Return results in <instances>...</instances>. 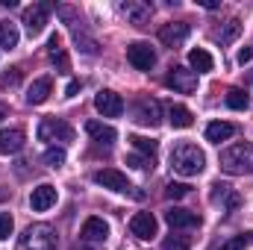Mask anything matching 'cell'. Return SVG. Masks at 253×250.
Masks as SVG:
<instances>
[{
    "label": "cell",
    "mask_w": 253,
    "mask_h": 250,
    "mask_svg": "<svg viewBox=\"0 0 253 250\" xmlns=\"http://www.w3.org/2000/svg\"><path fill=\"white\" fill-rule=\"evenodd\" d=\"M47 56H50L53 65H59V71H68V56H65L62 36H59V33H53V36L47 39Z\"/></svg>",
    "instance_id": "obj_22"
},
{
    "label": "cell",
    "mask_w": 253,
    "mask_h": 250,
    "mask_svg": "<svg viewBox=\"0 0 253 250\" xmlns=\"http://www.w3.org/2000/svg\"><path fill=\"white\" fill-rule=\"evenodd\" d=\"M132 118L144 126H156L162 121V106H159V100H153V97H138L135 106H132Z\"/></svg>",
    "instance_id": "obj_6"
},
{
    "label": "cell",
    "mask_w": 253,
    "mask_h": 250,
    "mask_svg": "<svg viewBox=\"0 0 253 250\" xmlns=\"http://www.w3.org/2000/svg\"><path fill=\"white\" fill-rule=\"evenodd\" d=\"M239 33H242V24H239V21H230L224 30H215V33H212V39H215V42H221V44H227V42H233Z\"/></svg>",
    "instance_id": "obj_28"
},
{
    "label": "cell",
    "mask_w": 253,
    "mask_h": 250,
    "mask_svg": "<svg viewBox=\"0 0 253 250\" xmlns=\"http://www.w3.org/2000/svg\"><path fill=\"white\" fill-rule=\"evenodd\" d=\"M248 83H251V85H253V71H251V74H248Z\"/></svg>",
    "instance_id": "obj_39"
},
{
    "label": "cell",
    "mask_w": 253,
    "mask_h": 250,
    "mask_svg": "<svg viewBox=\"0 0 253 250\" xmlns=\"http://www.w3.org/2000/svg\"><path fill=\"white\" fill-rule=\"evenodd\" d=\"M191 27L186 21H177V24H165L162 30H159V42L165 44V47H180L186 39H189Z\"/></svg>",
    "instance_id": "obj_13"
},
{
    "label": "cell",
    "mask_w": 253,
    "mask_h": 250,
    "mask_svg": "<svg viewBox=\"0 0 253 250\" xmlns=\"http://www.w3.org/2000/svg\"><path fill=\"white\" fill-rule=\"evenodd\" d=\"M233 135H236V126L227 124V121H212L206 126V141H212V144H221V141H227Z\"/></svg>",
    "instance_id": "obj_21"
},
{
    "label": "cell",
    "mask_w": 253,
    "mask_h": 250,
    "mask_svg": "<svg viewBox=\"0 0 253 250\" xmlns=\"http://www.w3.org/2000/svg\"><path fill=\"white\" fill-rule=\"evenodd\" d=\"M24 147V132L21 129H0V156H12Z\"/></svg>",
    "instance_id": "obj_19"
},
{
    "label": "cell",
    "mask_w": 253,
    "mask_h": 250,
    "mask_svg": "<svg viewBox=\"0 0 253 250\" xmlns=\"http://www.w3.org/2000/svg\"><path fill=\"white\" fill-rule=\"evenodd\" d=\"M39 138L47 141L50 147H62L68 141H74V129H71V124H65L62 118H44L39 124Z\"/></svg>",
    "instance_id": "obj_4"
},
{
    "label": "cell",
    "mask_w": 253,
    "mask_h": 250,
    "mask_svg": "<svg viewBox=\"0 0 253 250\" xmlns=\"http://www.w3.org/2000/svg\"><path fill=\"white\" fill-rule=\"evenodd\" d=\"M165 83H168L174 91H180V94H191V91H197V74L189 71V68H180V65L168 71Z\"/></svg>",
    "instance_id": "obj_9"
},
{
    "label": "cell",
    "mask_w": 253,
    "mask_h": 250,
    "mask_svg": "<svg viewBox=\"0 0 253 250\" xmlns=\"http://www.w3.org/2000/svg\"><path fill=\"white\" fill-rule=\"evenodd\" d=\"M221 168L233 177L253 174V141H236L227 150H221Z\"/></svg>",
    "instance_id": "obj_2"
},
{
    "label": "cell",
    "mask_w": 253,
    "mask_h": 250,
    "mask_svg": "<svg viewBox=\"0 0 253 250\" xmlns=\"http://www.w3.org/2000/svg\"><path fill=\"white\" fill-rule=\"evenodd\" d=\"M3 115H6V106H3V103H0V118H3Z\"/></svg>",
    "instance_id": "obj_38"
},
{
    "label": "cell",
    "mask_w": 253,
    "mask_h": 250,
    "mask_svg": "<svg viewBox=\"0 0 253 250\" xmlns=\"http://www.w3.org/2000/svg\"><path fill=\"white\" fill-rule=\"evenodd\" d=\"M83 242H88V245H100V242H106L109 239V224L103 221V218H88L85 224H83Z\"/></svg>",
    "instance_id": "obj_15"
},
{
    "label": "cell",
    "mask_w": 253,
    "mask_h": 250,
    "mask_svg": "<svg viewBox=\"0 0 253 250\" xmlns=\"http://www.w3.org/2000/svg\"><path fill=\"white\" fill-rule=\"evenodd\" d=\"M121 15H124L129 24L144 27V24L150 21L153 9H150V3H141V0H126V3H121Z\"/></svg>",
    "instance_id": "obj_14"
},
{
    "label": "cell",
    "mask_w": 253,
    "mask_h": 250,
    "mask_svg": "<svg viewBox=\"0 0 253 250\" xmlns=\"http://www.w3.org/2000/svg\"><path fill=\"white\" fill-rule=\"evenodd\" d=\"M30 206H33L36 212H47L50 206H56V188L47 186V183L36 186L33 188V194H30Z\"/></svg>",
    "instance_id": "obj_16"
},
{
    "label": "cell",
    "mask_w": 253,
    "mask_h": 250,
    "mask_svg": "<svg viewBox=\"0 0 253 250\" xmlns=\"http://www.w3.org/2000/svg\"><path fill=\"white\" fill-rule=\"evenodd\" d=\"M212 203H221L227 212H236L239 203H242V197L227 186V183H215V186H212Z\"/></svg>",
    "instance_id": "obj_17"
},
{
    "label": "cell",
    "mask_w": 253,
    "mask_h": 250,
    "mask_svg": "<svg viewBox=\"0 0 253 250\" xmlns=\"http://www.w3.org/2000/svg\"><path fill=\"white\" fill-rule=\"evenodd\" d=\"M12 227H15L12 215H9V212H0V242H6V239L12 236Z\"/></svg>",
    "instance_id": "obj_34"
},
{
    "label": "cell",
    "mask_w": 253,
    "mask_h": 250,
    "mask_svg": "<svg viewBox=\"0 0 253 250\" xmlns=\"http://www.w3.org/2000/svg\"><path fill=\"white\" fill-rule=\"evenodd\" d=\"M77 91H80V83H77V80H71V83L65 85V97H74Z\"/></svg>",
    "instance_id": "obj_37"
},
{
    "label": "cell",
    "mask_w": 253,
    "mask_h": 250,
    "mask_svg": "<svg viewBox=\"0 0 253 250\" xmlns=\"http://www.w3.org/2000/svg\"><path fill=\"white\" fill-rule=\"evenodd\" d=\"M129 144H132V147H135V153H141V156H153V153H156V141H153V138L129 135Z\"/></svg>",
    "instance_id": "obj_29"
},
{
    "label": "cell",
    "mask_w": 253,
    "mask_h": 250,
    "mask_svg": "<svg viewBox=\"0 0 253 250\" xmlns=\"http://www.w3.org/2000/svg\"><path fill=\"white\" fill-rule=\"evenodd\" d=\"M126 59L135 71H150L156 65V53L147 42H132V44H126Z\"/></svg>",
    "instance_id": "obj_7"
},
{
    "label": "cell",
    "mask_w": 253,
    "mask_h": 250,
    "mask_svg": "<svg viewBox=\"0 0 253 250\" xmlns=\"http://www.w3.org/2000/svg\"><path fill=\"white\" fill-rule=\"evenodd\" d=\"M253 59V47H242L239 50V65H248Z\"/></svg>",
    "instance_id": "obj_36"
},
{
    "label": "cell",
    "mask_w": 253,
    "mask_h": 250,
    "mask_svg": "<svg viewBox=\"0 0 253 250\" xmlns=\"http://www.w3.org/2000/svg\"><path fill=\"white\" fill-rule=\"evenodd\" d=\"M59 239L50 224H30L18 239V250H56Z\"/></svg>",
    "instance_id": "obj_3"
},
{
    "label": "cell",
    "mask_w": 253,
    "mask_h": 250,
    "mask_svg": "<svg viewBox=\"0 0 253 250\" xmlns=\"http://www.w3.org/2000/svg\"><path fill=\"white\" fill-rule=\"evenodd\" d=\"M77 250H80V248H77Z\"/></svg>",
    "instance_id": "obj_40"
},
{
    "label": "cell",
    "mask_w": 253,
    "mask_h": 250,
    "mask_svg": "<svg viewBox=\"0 0 253 250\" xmlns=\"http://www.w3.org/2000/svg\"><path fill=\"white\" fill-rule=\"evenodd\" d=\"M50 91H53L50 77H42V80H36V83L27 88V103H30V106H42V103L50 97Z\"/></svg>",
    "instance_id": "obj_18"
},
{
    "label": "cell",
    "mask_w": 253,
    "mask_h": 250,
    "mask_svg": "<svg viewBox=\"0 0 253 250\" xmlns=\"http://www.w3.org/2000/svg\"><path fill=\"white\" fill-rule=\"evenodd\" d=\"M189 248H191L189 236H168L162 242V250H189Z\"/></svg>",
    "instance_id": "obj_31"
},
{
    "label": "cell",
    "mask_w": 253,
    "mask_h": 250,
    "mask_svg": "<svg viewBox=\"0 0 253 250\" xmlns=\"http://www.w3.org/2000/svg\"><path fill=\"white\" fill-rule=\"evenodd\" d=\"M0 47H6V50L18 47V30H15V24L0 21Z\"/></svg>",
    "instance_id": "obj_27"
},
{
    "label": "cell",
    "mask_w": 253,
    "mask_h": 250,
    "mask_svg": "<svg viewBox=\"0 0 253 250\" xmlns=\"http://www.w3.org/2000/svg\"><path fill=\"white\" fill-rule=\"evenodd\" d=\"M189 65H191L194 74H206V71H212V65L215 62H212V56H209L203 47H194V50L189 53Z\"/></svg>",
    "instance_id": "obj_24"
},
{
    "label": "cell",
    "mask_w": 253,
    "mask_h": 250,
    "mask_svg": "<svg viewBox=\"0 0 253 250\" xmlns=\"http://www.w3.org/2000/svg\"><path fill=\"white\" fill-rule=\"evenodd\" d=\"M168 121H171V126H177V129H186V126L194 124L191 112L186 106H180V103H171V106H168Z\"/></svg>",
    "instance_id": "obj_23"
},
{
    "label": "cell",
    "mask_w": 253,
    "mask_h": 250,
    "mask_svg": "<svg viewBox=\"0 0 253 250\" xmlns=\"http://www.w3.org/2000/svg\"><path fill=\"white\" fill-rule=\"evenodd\" d=\"M94 109H97L103 118H121V115H124V100H121V94L103 88V91L94 94Z\"/></svg>",
    "instance_id": "obj_8"
},
{
    "label": "cell",
    "mask_w": 253,
    "mask_h": 250,
    "mask_svg": "<svg viewBox=\"0 0 253 250\" xmlns=\"http://www.w3.org/2000/svg\"><path fill=\"white\" fill-rule=\"evenodd\" d=\"M47 15H50V3H36L24 12V27L30 30V36H39L47 24Z\"/></svg>",
    "instance_id": "obj_11"
},
{
    "label": "cell",
    "mask_w": 253,
    "mask_h": 250,
    "mask_svg": "<svg viewBox=\"0 0 253 250\" xmlns=\"http://www.w3.org/2000/svg\"><path fill=\"white\" fill-rule=\"evenodd\" d=\"M85 132H88V135H91L94 141H100V144H112V141L118 138L115 126L100 124V121H88V124H85Z\"/></svg>",
    "instance_id": "obj_20"
},
{
    "label": "cell",
    "mask_w": 253,
    "mask_h": 250,
    "mask_svg": "<svg viewBox=\"0 0 253 250\" xmlns=\"http://www.w3.org/2000/svg\"><path fill=\"white\" fill-rule=\"evenodd\" d=\"M186 194H189V186L186 183H168L165 186V197H171V200H180Z\"/></svg>",
    "instance_id": "obj_33"
},
{
    "label": "cell",
    "mask_w": 253,
    "mask_h": 250,
    "mask_svg": "<svg viewBox=\"0 0 253 250\" xmlns=\"http://www.w3.org/2000/svg\"><path fill=\"white\" fill-rule=\"evenodd\" d=\"M224 100H227V106H230V109H236V112H245V109L251 106V97H248L242 88H230Z\"/></svg>",
    "instance_id": "obj_25"
},
{
    "label": "cell",
    "mask_w": 253,
    "mask_h": 250,
    "mask_svg": "<svg viewBox=\"0 0 253 250\" xmlns=\"http://www.w3.org/2000/svg\"><path fill=\"white\" fill-rule=\"evenodd\" d=\"M165 221H168L171 230H194V227H200V215L191 212V209H180V206L168 209L165 212Z\"/></svg>",
    "instance_id": "obj_10"
},
{
    "label": "cell",
    "mask_w": 253,
    "mask_h": 250,
    "mask_svg": "<svg viewBox=\"0 0 253 250\" xmlns=\"http://www.w3.org/2000/svg\"><path fill=\"white\" fill-rule=\"evenodd\" d=\"M94 183L103 188H109V191H118V194H129L132 186H129V180H126L121 171H115V168H103V171H97L94 174ZM135 197H141V191H132Z\"/></svg>",
    "instance_id": "obj_5"
},
{
    "label": "cell",
    "mask_w": 253,
    "mask_h": 250,
    "mask_svg": "<svg viewBox=\"0 0 253 250\" xmlns=\"http://www.w3.org/2000/svg\"><path fill=\"white\" fill-rule=\"evenodd\" d=\"M42 159H44V165H47V168H62V165H65V150H62V147H47Z\"/></svg>",
    "instance_id": "obj_30"
},
{
    "label": "cell",
    "mask_w": 253,
    "mask_h": 250,
    "mask_svg": "<svg viewBox=\"0 0 253 250\" xmlns=\"http://www.w3.org/2000/svg\"><path fill=\"white\" fill-rule=\"evenodd\" d=\"M126 165H132V168H138V171H150V168H153V156H141V153H132V156L126 159Z\"/></svg>",
    "instance_id": "obj_32"
},
{
    "label": "cell",
    "mask_w": 253,
    "mask_h": 250,
    "mask_svg": "<svg viewBox=\"0 0 253 250\" xmlns=\"http://www.w3.org/2000/svg\"><path fill=\"white\" fill-rule=\"evenodd\" d=\"M171 168H174V174H180V177H197V174L206 168V156H203V150H200L197 144L180 141V144H174V150H171Z\"/></svg>",
    "instance_id": "obj_1"
},
{
    "label": "cell",
    "mask_w": 253,
    "mask_h": 250,
    "mask_svg": "<svg viewBox=\"0 0 253 250\" xmlns=\"http://www.w3.org/2000/svg\"><path fill=\"white\" fill-rule=\"evenodd\" d=\"M18 80H21V68H9V74L0 77V85H18Z\"/></svg>",
    "instance_id": "obj_35"
},
{
    "label": "cell",
    "mask_w": 253,
    "mask_h": 250,
    "mask_svg": "<svg viewBox=\"0 0 253 250\" xmlns=\"http://www.w3.org/2000/svg\"><path fill=\"white\" fill-rule=\"evenodd\" d=\"M253 245V233H239L233 239H227L224 245H218L215 250H248Z\"/></svg>",
    "instance_id": "obj_26"
},
{
    "label": "cell",
    "mask_w": 253,
    "mask_h": 250,
    "mask_svg": "<svg viewBox=\"0 0 253 250\" xmlns=\"http://www.w3.org/2000/svg\"><path fill=\"white\" fill-rule=\"evenodd\" d=\"M129 233H132L135 239H141V242L153 239V236H156V218H153L150 212H135V215L129 218Z\"/></svg>",
    "instance_id": "obj_12"
}]
</instances>
